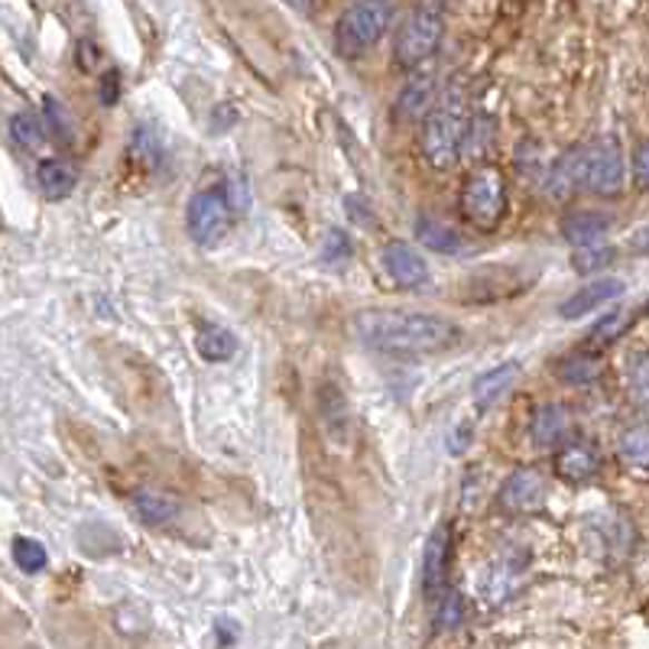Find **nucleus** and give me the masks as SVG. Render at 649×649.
Segmentation results:
<instances>
[{
	"label": "nucleus",
	"mask_w": 649,
	"mask_h": 649,
	"mask_svg": "<svg viewBox=\"0 0 649 649\" xmlns=\"http://www.w3.org/2000/svg\"><path fill=\"white\" fill-rule=\"evenodd\" d=\"M351 335L390 357L439 354L461 342V328L452 318L413 308H361L351 315Z\"/></svg>",
	"instance_id": "nucleus-1"
},
{
	"label": "nucleus",
	"mask_w": 649,
	"mask_h": 649,
	"mask_svg": "<svg viewBox=\"0 0 649 649\" xmlns=\"http://www.w3.org/2000/svg\"><path fill=\"white\" fill-rule=\"evenodd\" d=\"M507 179L496 166H478L468 173L464 186H461V215L464 222L474 230H491L500 228L503 215H507Z\"/></svg>",
	"instance_id": "nucleus-2"
},
{
	"label": "nucleus",
	"mask_w": 649,
	"mask_h": 649,
	"mask_svg": "<svg viewBox=\"0 0 649 649\" xmlns=\"http://www.w3.org/2000/svg\"><path fill=\"white\" fill-rule=\"evenodd\" d=\"M393 17H396V7L383 3V0H364V3L344 7V13L335 23V49L344 59L364 56L367 49H374L386 37Z\"/></svg>",
	"instance_id": "nucleus-3"
},
{
	"label": "nucleus",
	"mask_w": 649,
	"mask_h": 649,
	"mask_svg": "<svg viewBox=\"0 0 649 649\" xmlns=\"http://www.w3.org/2000/svg\"><path fill=\"white\" fill-rule=\"evenodd\" d=\"M445 30V7L442 3H420L406 13L393 37V59L400 69H416L422 66L442 42Z\"/></svg>",
	"instance_id": "nucleus-4"
},
{
	"label": "nucleus",
	"mask_w": 649,
	"mask_h": 649,
	"mask_svg": "<svg viewBox=\"0 0 649 649\" xmlns=\"http://www.w3.org/2000/svg\"><path fill=\"white\" fill-rule=\"evenodd\" d=\"M464 117L459 115V108L452 105H435V111L422 120L420 130V150L422 159L432 169H452L459 163L461 147H464Z\"/></svg>",
	"instance_id": "nucleus-5"
},
{
	"label": "nucleus",
	"mask_w": 649,
	"mask_h": 649,
	"mask_svg": "<svg viewBox=\"0 0 649 649\" xmlns=\"http://www.w3.org/2000/svg\"><path fill=\"white\" fill-rule=\"evenodd\" d=\"M186 228L198 247H218L234 228V208L225 189L195 191L186 205Z\"/></svg>",
	"instance_id": "nucleus-6"
},
{
	"label": "nucleus",
	"mask_w": 649,
	"mask_h": 649,
	"mask_svg": "<svg viewBox=\"0 0 649 649\" xmlns=\"http://www.w3.org/2000/svg\"><path fill=\"white\" fill-rule=\"evenodd\" d=\"M581 179H584V189L601 198L620 195L627 183V159H623L620 144L611 137L584 144L581 147Z\"/></svg>",
	"instance_id": "nucleus-7"
},
{
	"label": "nucleus",
	"mask_w": 649,
	"mask_h": 649,
	"mask_svg": "<svg viewBox=\"0 0 649 649\" xmlns=\"http://www.w3.org/2000/svg\"><path fill=\"white\" fill-rule=\"evenodd\" d=\"M545 500H549L545 474L539 468H517L503 478L496 491V510L510 517H527V513H539Z\"/></svg>",
	"instance_id": "nucleus-8"
},
{
	"label": "nucleus",
	"mask_w": 649,
	"mask_h": 649,
	"mask_svg": "<svg viewBox=\"0 0 649 649\" xmlns=\"http://www.w3.org/2000/svg\"><path fill=\"white\" fill-rule=\"evenodd\" d=\"M449 566H452V530L449 523H439L422 549V594L425 601H442L445 581H449Z\"/></svg>",
	"instance_id": "nucleus-9"
},
{
	"label": "nucleus",
	"mask_w": 649,
	"mask_h": 649,
	"mask_svg": "<svg viewBox=\"0 0 649 649\" xmlns=\"http://www.w3.org/2000/svg\"><path fill=\"white\" fill-rule=\"evenodd\" d=\"M383 269L403 289H420L429 283V260L406 240H390L383 247Z\"/></svg>",
	"instance_id": "nucleus-10"
},
{
	"label": "nucleus",
	"mask_w": 649,
	"mask_h": 649,
	"mask_svg": "<svg viewBox=\"0 0 649 649\" xmlns=\"http://www.w3.org/2000/svg\"><path fill=\"white\" fill-rule=\"evenodd\" d=\"M552 468H555V474H559L562 481H569V484H584V481H591V478L598 474L601 459H598V452H594L588 442L569 439L562 449H555Z\"/></svg>",
	"instance_id": "nucleus-11"
},
{
	"label": "nucleus",
	"mask_w": 649,
	"mask_h": 649,
	"mask_svg": "<svg viewBox=\"0 0 649 649\" xmlns=\"http://www.w3.org/2000/svg\"><path fill=\"white\" fill-rule=\"evenodd\" d=\"M623 279H594V283H588V286H578L572 296L559 306V315L562 318H581V315H588V312H598L601 306H608L613 299H620L623 296Z\"/></svg>",
	"instance_id": "nucleus-12"
},
{
	"label": "nucleus",
	"mask_w": 649,
	"mask_h": 649,
	"mask_svg": "<svg viewBox=\"0 0 649 649\" xmlns=\"http://www.w3.org/2000/svg\"><path fill=\"white\" fill-rule=\"evenodd\" d=\"M613 228V218L608 212H572L562 218V237L574 250H588L604 244V234Z\"/></svg>",
	"instance_id": "nucleus-13"
},
{
	"label": "nucleus",
	"mask_w": 649,
	"mask_h": 649,
	"mask_svg": "<svg viewBox=\"0 0 649 649\" xmlns=\"http://www.w3.org/2000/svg\"><path fill=\"white\" fill-rule=\"evenodd\" d=\"M520 381V364L517 361H507V364H496L491 371H484L474 386H471V400H474V406L478 410H491L494 403H500L510 390H513V383Z\"/></svg>",
	"instance_id": "nucleus-14"
},
{
	"label": "nucleus",
	"mask_w": 649,
	"mask_h": 649,
	"mask_svg": "<svg viewBox=\"0 0 649 649\" xmlns=\"http://www.w3.org/2000/svg\"><path fill=\"white\" fill-rule=\"evenodd\" d=\"M569 410L562 403H545L535 410L533 422H530V439L539 449H562L569 439Z\"/></svg>",
	"instance_id": "nucleus-15"
},
{
	"label": "nucleus",
	"mask_w": 649,
	"mask_h": 649,
	"mask_svg": "<svg viewBox=\"0 0 649 649\" xmlns=\"http://www.w3.org/2000/svg\"><path fill=\"white\" fill-rule=\"evenodd\" d=\"M318 416H322L325 432L335 442H347V435H351V410H347V400H344L338 383H322L318 386Z\"/></svg>",
	"instance_id": "nucleus-16"
},
{
	"label": "nucleus",
	"mask_w": 649,
	"mask_h": 649,
	"mask_svg": "<svg viewBox=\"0 0 649 649\" xmlns=\"http://www.w3.org/2000/svg\"><path fill=\"white\" fill-rule=\"evenodd\" d=\"M37 183L49 201H62L76 191L78 166L69 159H42L37 166Z\"/></svg>",
	"instance_id": "nucleus-17"
},
{
	"label": "nucleus",
	"mask_w": 649,
	"mask_h": 649,
	"mask_svg": "<svg viewBox=\"0 0 649 649\" xmlns=\"http://www.w3.org/2000/svg\"><path fill=\"white\" fill-rule=\"evenodd\" d=\"M134 510L147 527H166L179 517V500L166 491H154V488H140L134 494Z\"/></svg>",
	"instance_id": "nucleus-18"
},
{
	"label": "nucleus",
	"mask_w": 649,
	"mask_h": 649,
	"mask_svg": "<svg viewBox=\"0 0 649 649\" xmlns=\"http://www.w3.org/2000/svg\"><path fill=\"white\" fill-rule=\"evenodd\" d=\"M578 189H584V179H581V147L559 156L555 166L549 169V179H545V191L552 198H569Z\"/></svg>",
	"instance_id": "nucleus-19"
},
{
	"label": "nucleus",
	"mask_w": 649,
	"mask_h": 649,
	"mask_svg": "<svg viewBox=\"0 0 649 649\" xmlns=\"http://www.w3.org/2000/svg\"><path fill=\"white\" fill-rule=\"evenodd\" d=\"M195 347H198L201 361L222 364V361H230V357H234L237 338H234V332L225 328V325H201L198 335H195Z\"/></svg>",
	"instance_id": "nucleus-20"
},
{
	"label": "nucleus",
	"mask_w": 649,
	"mask_h": 649,
	"mask_svg": "<svg viewBox=\"0 0 649 649\" xmlns=\"http://www.w3.org/2000/svg\"><path fill=\"white\" fill-rule=\"evenodd\" d=\"M432 98H435V81L429 76H416L406 81V88L400 91V117H410V120H416V117L432 115L435 108H432Z\"/></svg>",
	"instance_id": "nucleus-21"
},
{
	"label": "nucleus",
	"mask_w": 649,
	"mask_h": 649,
	"mask_svg": "<svg viewBox=\"0 0 649 649\" xmlns=\"http://www.w3.org/2000/svg\"><path fill=\"white\" fill-rule=\"evenodd\" d=\"M601 374H604V361L594 351H574V354L559 361V377L566 383H572V386H588V383L598 381Z\"/></svg>",
	"instance_id": "nucleus-22"
},
{
	"label": "nucleus",
	"mask_w": 649,
	"mask_h": 649,
	"mask_svg": "<svg viewBox=\"0 0 649 649\" xmlns=\"http://www.w3.org/2000/svg\"><path fill=\"white\" fill-rule=\"evenodd\" d=\"M416 237H420V244H425V247L435 250V254H459L461 250L459 230L449 228V225L439 222V218H429V215H420V218H416Z\"/></svg>",
	"instance_id": "nucleus-23"
},
{
	"label": "nucleus",
	"mask_w": 649,
	"mask_h": 649,
	"mask_svg": "<svg viewBox=\"0 0 649 649\" xmlns=\"http://www.w3.org/2000/svg\"><path fill=\"white\" fill-rule=\"evenodd\" d=\"M49 130H46V120L30 111H20V115L10 117V140L20 147V150H39L46 144Z\"/></svg>",
	"instance_id": "nucleus-24"
},
{
	"label": "nucleus",
	"mask_w": 649,
	"mask_h": 649,
	"mask_svg": "<svg viewBox=\"0 0 649 649\" xmlns=\"http://www.w3.org/2000/svg\"><path fill=\"white\" fill-rule=\"evenodd\" d=\"M620 461L627 468H637V471H649V425H630L623 435H620Z\"/></svg>",
	"instance_id": "nucleus-25"
},
{
	"label": "nucleus",
	"mask_w": 649,
	"mask_h": 649,
	"mask_svg": "<svg viewBox=\"0 0 649 649\" xmlns=\"http://www.w3.org/2000/svg\"><path fill=\"white\" fill-rule=\"evenodd\" d=\"M13 562H17V569H20V572L37 574L49 566V552H46V545L37 542V539L20 535V539L13 542Z\"/></svg>",
	"instance_id": "nucleus-26"
},
{
	"label": "nucleus",
	"mask_w": 649,
	"mask_h": 649,
	"mask_svg": "<svg viewBox=\"0 0 649 649\" xmlns=\"http://www.w3.org/2000/svg\"><path fill=\"white\" fill-rule=\"evenodd\" d=\"M627 383H630V393L633 400L649 410V351H640L630 357V367H627Z\"/></svg>",
	"instance_id": "nucleus-27"
},
{
	"label": "nucleus",
	"mask_w": 649,
	"mask_h": 649,
	"mask_svg": "<svg viewBox=\"0 0 649 649\" xmlns=\"http://www.w3.org/2000/svg\"><path fill=\"white\" fill-rule=\"evenodd\" d=\"M42 105H46V108H42L46 130H49L59 144H69V140H72V120H69V115H66V108H62L56 98H46Z\"/></svg>",
	"instance_id": "nucleus-28"
},
{
	"label": "nucleus",
	"mask_w": 649,
	"mask_h": 649,
	"mask_svg": "<svg viewBox=\"0 0 649 649\" xmlns=\"http://www.w3.org/2000/svg\"><path fill=\"white\" fill-rule=\"evenodd\" d=\"M627 325H630V315H627V312H608V315L591 328V342L594 344L617 342V338H623Z\"/></svg>",
	"instance_id": "nucleus-29"
},
{
	"label": "nucleus",
	"mask_w": 649,
	"mask_h": 649,
	"mask_svg": "<svg viewBox=\"0 0 649 649\" xmlns=\"http://www.w3.org/2000/svg\"><path fill=\"white\" fill-rule=\"evenodd\" d=\"M613 260V247L608 244H598V247H588V250H574L572 267L578 273H594V269L608 267Z\"/></svg>",
	"instance_id": "nucleus-30"
},
{
	"label": "nucleus",
	"mask_w": 649,
	"mask_h": 649,
	"mask_svg": "<svg viewBox=\"0 0 649 649\" xmlns=\"http://www.w3.org/2000/svg\"><path fill=\"white\" fill-rule=\"evenodd\" d=\"M351 257V237L344 234V230L332 228L325 234V240H322V260H328V264H344Z\"/></svg>",
	"instance_id": "nucleus-31"
},
{
	"label": "nucleus",
	"mask_w": 649,
	"mask_h": 649,
	"mask_svg": "<svg viewBox=\"0 0 649 649\" xmlns=\"http://www.w3.org/2000/svg\"><path fill=\"white\" fill-rule=\"evenodd\" d=\"M459 623H464V598L459 591H449L442 598V608H439V627L442 630H455Z\"/></svg>",
	"instance_id": "nucleus-32"
},
{
	"label": "nucleus",
	"mask_w": 649,
	"mask_h": 649,
	"mask_svg": "<svg viewBox=\"0 0 649 649\" xmlns=\"http://www.w3.org/2000/svg\"><path fill=\"white\" fill-rule=\"evenodd\" d=\"M225 195H228L234 215H244L250 208V189H247V179L244 176H230L228 186H225Z\"/></svg>",
	"instance_id": "nucleus-33"
},
{
	"label": "nucleus",
	"mask_w": 649,
	"mask_h": 649,
	"mask_svg": "<svg viewBox=\"0 0 649 649\" xmlns=\"http://www.w3.org/2000/svg\"><path fill=\"white\" fill-rule=\"evenodd\" d=\"M633 179H637L640 189H649V140H643L633 150Z\"/></svg>",
	"instance_id": "nucleus-34"
},
{
	"label": "nucleus",
	"mask_w": 649,
	"mask_h": 649,
	"mask_svg": "<svg viewBox=\"0 0 649 649\" xmlns=\"http://www.w3.org/2000/svg\"><path fill=\"white\" fill-rule=\"evenodd\" d=\"M98 95H101V105H108V108L117 105V95H120V76H117V72H108V76L101 78V91H98Z\"/></svg>",
	"instance_id": "nucleus-35"
},
{
	"label": "nucleus",
	"mask_w": 649,
	"mask_h": 649,
	"mask_svg": "<svg viewBox=\"0 0 649 649\" xmlns=\"http://www.w3.org/2000/svg\"><path fill=\"white\" fill-rule=\"evenodd\" d=\"M637 244L643 247V250H649V228L640 230V237H637Z\"/></svg>",
	"instance_id": "nucleus-36"
},
{
	"label": "nucleus",
	"mask_w": 649,
	"mask_h": 649,
	"mask_svg": "<svg viewBox=\"0 0 649 649\" xmlns=\"http://www.w3.org/2000/svg\"><path fill=\"white\" fill-rule=\"evenodd\" d=\"M647 312H649V299H647Z\"/></svg>",
	"instance_id": "nucleus-37"
}]
</instances>
